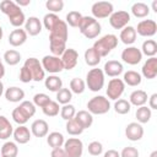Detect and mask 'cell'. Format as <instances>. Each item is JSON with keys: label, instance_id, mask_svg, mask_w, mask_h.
Instances as JSON below:
<instances>
[{"label": "cell", "instance_id": "680465c9", "mask_svg": "<svg viewBox=\"0 0 157 157\" xmlns=\"http://www.w3.org/2000/svg\"><path fill=\"white\" fill-rule=\"evenodd\" d=\"M152 10H153L155 12H157V1H156V0L152 2Z\"/></svg>", "mask_w": 157, "mask_h": 157}, {"label": "cell", "instance_id": "ac0fdd59", "mask_svg": "<svg viewBox=\"0 0 157 157\" xmlns=\"http://www.w3.org/2000/svg\"><path fill=\"white\" fill-rule=\"evenodd\" d=\"M12 135H13L15 142H16V144H20V145H25V144L29 142L31 136H32L31 130H29L27 126H25V125H18V126L13 130Z\"/></svg>", "mask_w": 157, "mask_h": 157}, {"label": "cell", "instance_id": "f35d334b", "mask_svg": "<svg viewBox=\"0 0 157 157\" xmlns=\"http://www.w3.org/2000/svg\"><path fill=\"white\" fill-rule=\"evenodd\" d=\"M72 99V92L69 88H60L56 92V102L59 104H69L70 101Z\"/></svg>", "mask_w": 157, "mask_h": 157}, {"label": "cell", "instance_id": "83f0119b", "mask_svg": "<svg viewBox=\"0 0 157 157\" xmlns=\"http://www.w3.org/2000/svg\"><path fill=\"white\" fill-rule=\"evenodd\" d=\"M13 132L10 120L5 115H0V140H7Z\"/></svg>", "mask_w": 157, "mask_h": 157}, {"label": "cell", "instance_id": "74e56055", "mask_svg": "<svg viewBox=\"0 0 157 157\" xmlns=\"http://www.w3.org/2000/svg\"><path fill=\"white\" fill-rule=\"evenodd\" d=\"M72 93H76V94H81L85 92L86 90V83L82 78L80 77H74L71 81H70V88H69Z\"/></svg>", "mask_w": 157, "mask_h": 157}, {"label": "cell", "instance_id": "ffe728a7", "mask_svg": "<svg viewBox=\"0 0 157 157\" xmlns=\"http://www.w3.org/2000/svg\"><path fill=\"white\" fill-rule=\"evenodd\" d=\"M49 132V125L43 119H37L31 125V134L36 137H44Z\"/></svg>", "mask_w": 157, "mask_h": 157}, {"label": "cell", "instance_id": "91938a15", "mask_svg": "<svg viewBox=\"0 0 157 157\" xmlns=\"http://www.w3.org/2000/svg\"><path fill=\"white\" fill-rule=\"evenodd\" d=\"M2 93H4V83L0 81V97L2 96Z\"/></svg>", "mask_w": 157, "mask_h": 157}, {"label": "cell", "instance_id": "7c38bea8", "mask_svg": "<svg viewBox=\"0 0 157 157\" xmlns=\"http://www.w3.org/2000/svg\"><path fill=\"white\" fill-rule=\"evenodd\" d=\"M121 59L129 65H137L142 60V53L136 47H126L121 52Z\"/></svg>", "mask_w": 157, "mask_h": 157}, {"label": "cell", "instance_id": "4fadbf2b", "mask_svg": "<svg viewBox=\"0 0 157 157\" xmlns=\"http://www.w3.org/2000/svg\"><path fill=\"white\" fill-rule=\"evenodd\" d=\"M136 34L141 37H153L157 32V23L153 20H142L137 23V28H135Z\"/></svg>", "mask_w": 157, "mask_h": 157}, {"label": "cell", "instance_id": "cb8c5ba5", "mask_svg": "<svg viewBox=\"0 0 157 157\" xmlns=\"http://www.w3.org/2000/svg\"><path fill=\"white\" fill-rule=\"evenodd\" d=\"M4 94H5V98L9 102H12V103L22 102L23 98H25V91L22 88H20V87H16V86H12V87L6 88V91L4 92Z\"/></svg>", "mask_w": 157, "mask_h": 157}, {"label": "cell", "instance_id": "5bb4252c", "mask_svg": "<svg viewBox=\"0 0 157 157\" xmlns=\"http://www.w3.org/2000/svg\"><path fill=\"white\" fill-rule=\"evenodd\" d=\"M60 59H61L64 70H72L77 65L78 53L72 48H66L65 52L63 53V55L60 56Z\"/></svg>", "mask_w": 157, "mask_h": 157}, {"label": "cell", "instance_id": "7a4b0ae2", "mask_svg": "<svg viewBox=\"0 0 157 157\" xmlns=\"http://www.w3.org/2000/svg\"><path fill=\"white\" fill-rule=\"evenodd\" d=\"M101 29H102L101 23L96 18H93L92 16H82L78 25V31L87 39L97 38L101 33Z\"/></svg>", "mask_w": 157, "mask_h": 157}, {"label": "cell", "instance_id": "7bdbcfd3", "mask_svg": "<svg viewBox=\"0 0 157 157\" xmlns=\"http://www.w3.org/2000/svg\"><path fill=\"white\" fill-rule=\"evenodd\" d=\"M66 131H67V134L69 135H71V136H78V135H81L82 132H83V129L76 123V120L75 119H71V120H67L66 121Z\"/></svg>", "mask_w": 157, "mask_h": 157}, {"label": "cell", "instance_id": "f6af8a7d", "mask_svg": "<svg viewBox=\"0 0 157 157\" xmlns=\"http://www.w3.org/2000/svg\"><path fill=\"white\" fill-rule=\"evenodd\" d=\"M81 18H82V15L78 11H70L66 15V21L65 22H66V25H69L71 27H78Z\"/></svg>", "mask_w": 157, "mask_h": 157}, {"label": "cell", "instance_id": "6da1fadb", "mask_svg": "<svg viewBox=\"0 0 157 157\" xmlns=\"http://www.w3.org/2000/svg\"><path fill=\"white\" fill-rule=\"evenodd\" d=\"M0 10L2 13H5L10 21V25L20 28L22 25H25L26 22V17L23 11L21 10L20 6L16 5L15 1L12 0H2L0 2Z\"/></svg>", "mask_w": 157, "mask_h": 157}, {"label": "cell", "instance_id": "3957f363", "mask_svg": "<svg viewBox=\"0 0 157 157\" xmlns=\"http://www.w3.org/2000/svg\"><path fill=\"white\" fill-rule=\"evenodd\" d=\"M118 45V37L115 34H105L103 37H101L99 39H97L93 43V49L101 55V58L107 56L113 49H115Z\"/></svg>", "mask_w": 157, "mask_h": 157}, {"label": "cell", "instance_id": "7dc6e473", "mask_svg": "<svg viewBox=\"0 0 157 157\" xmlns=\"http://www.w3.org/2000/svg\"><path fill=\"white\" fill-rule=\"evenodd\" d=\"M52 99L49 98L48 94L45 93H36L33 96V104L36 107H39V108H43L44 105H47Z\"/></svg>", "mask_w": 157, "mask_h": 157}, {"label": "cell", "instance_id": "f5cc1de1", "mask_svg": "<svg viewBox=\"0 0 157 157\" xmlns=\"http://www.w3.org/2000/svg\"><path fill=\"white\" fill-rule=\"evenodd\" d=\"M148 108L152 109H157V93H153L148 97Z\"/></svg>", "mask_w": 157, "mask_h": 157}, {"label": "cell", "instance_id": "94428289", "mask_svg": "<svg viewBox=\"0 0 157 157\" xmlns=\"http://www.w3.org/2000/svg\"><path fill=\"white\" fill-rule=\"evenodd\" d=\"M2 36H4V31H2V27L0 26V40H1V38H2Z\"/></svg>", "mask_w": 157, "mask_h": 157}, {"label": "cell", "instance_id": "8992f818", "mask_svg": "<svg viewBox=\"0 0 157 157\" xmlns=\"http://www.w3.org/2000/svg\"><path fill=\"white\" fill-rule=\"evenodd\" d=\"M23 66H26L28 69V71L32 75L33 81L39 82V81H43L45 78V71L43 70V66L37 58H28L25 61Z\"/></svg>", "mask_w": 157, "mask_h": 157}, {"label": "cell", "instance_id": "1f68e13d", "mask_svg": "<svg viewBox=\"0 0 157 157\" xmlns=\"http://www.w3.org/2000/svg\"><path fill=\"white\" fill-rule=\"evenodd\" d=\"M131 13L136 17V18H144L146 16H148L150 13V7L148 5H146L145 2H135L131 6Z\"/></svg>", "mask_w": 157, "mask_h": 157}, {"label": "cell", "instance_id": "e575fe53", "mask_svg": "<svg viewBox=\"0 0 157 157\" xmlns=\"http://www.w3.org/2000/svg\"><path fill=\"white\" fill-rule=\"evenodd\" d=\"M18 155V147L16 142L6 141L1 146V156L4 157H17Z\"/></svg>", "mask_w": 157, "mask_h": 157}, {"label": "cell", "instance_id": "9c48e42d", "mask_svg": "<svg viewBox=\"0 0 157 157\" xmlns=\"http://www.w3.org/2000/svg\"><path fill=\"white\" fill-rule=\"evenodd\" d=\"M93 18H107L114 12L113 4L109 1H97L91 7Z\"/></svg>", "mask_w": 157, "mask_h": 157}, {"label": "cell", "instance_id": "e7e4bbea", "mask_svg": "<svg viewBox=\"0 0 157 157\" xmlns=\"http://www.w3.org/2000/svg\"><path fill=\"white\" fill-rule=\"evenodd\" d=\"M1 157H4V156H1Z\"/></svg>", "mask_w": 157, "mask_h": 157}, {"label": "cell", "instance_id": "ba28073f", "mask_svg": "<svg viewBox=\"0 0 157 157\" xmlns=\"http://www.w3.org/2000/svg\"><path fill=\"white\" fill-rule=\"evenodd\" d=\"M66 157H81L83 152V144L78 137H69L64 145Z\"/></svg>", "mask_w": 157, "mask_h": 157}, {"label": "cell", "instance_id": "c3c4849f", "mask_svg": "<svg viewBox=\"0 0 157 157\" xmlns=\"http://www.w3.org/2000/svg\"><path fill=\"white\" fill-rule=\"evenodd\" d=\"M12 119L15 123H17L18 125H25L27 121H28V118L20 110L18 107H16L13 110H12Z\"/></svg>", "mask_w": 157, "mask_h": 157}, {"label": "cell", "instance_id": "db71d44e", "mask_svg": "<svg viewBox=\"0 0 157 157\" xmlns=\"http://www.w3.org/2000/svg\"><path fill=\"white\" fill-rule=\"evenodd\" d=\"M50 157H66V153L64 151L63 147H58V148H53Z\"/></svg>", "mask_w": 157, "mask_h": 157}, {"label": "cell", "instance_id": "52a82bcc", "mask_svg": "<svg viewBox=\"0 0 157 157\" xmlns=\"http://www.w3.org/2000/svg\"><path fill=\"white\" fill-rule=\"evenodd\" d=\"M42 66H43V70L52 74V75H55V74H59L64 70V66H63V63H61V59L59 56H54V55H44L42 61H40Z\"/></svg>", "mask_w": 157, "mask_h": 157}, {"label": "cell", "instance_id": "b9f144b4", "mask_svg": "<svg viewBox=\"0 0 157 157\" xmlns=\"http://www.w3.org/2000/svg\"><path fill=\"white\" fill-rule=\"evenodd\" d=\"M20 110L29 119L32 118L34 114H36V105L33 104V102H29V101H22L18 105Z\"/></svg>", "mask_w": 157, "mask_h": 157}, {"label": "cell", "instance_id": "8fae6325", "mask_svg": "<svg viewBox=\"0 0 157 157\" xmlns=\"http://www.w3.org/2000/svg\"><path fill=\"white\" fill-rule=\"evenodd\" d=\"M130 22V13L128 11H114L109 16V25L114 29H123Z\"/></svg>", "mask_w": 157, "mask_h": 157}, {"label": "cell", "instance_id": "277c9868", "mask_svg": "<svg viewBox=\"0 0 157 157\" xmlns=\"http://www.w3.org/2000/svg\"><path fill=\"white\" fill-rule=\"evenodd\" d=\"M86 86L92 92H98L104 86V72L102 69H91L86 75Z\"/></svg>", "mask_w": 157, "mask_h": 157}, {"label": "cell", "instance_id": "484cf974", "mask_svg": "<svg viewBox=\"0 0 157 157\" xmlns=\"http://www.w3.org/2000/svg\"><path fill=\"white\" fill-rule=\"evenodd\" d=\"M136 36H137V34H136L135 28H134L132 26H126V27H124V28L121 29L120 36H119V39H120L124 44L131 45L132 43H135Z\"/></svg>", "mask_w": 157, "mask_h": 157}, {"label": "cell", "instance_id": "6f0895ef", "mask_svg": "<svg viewBox=\"0 0 157 157\" xmlns=\"http://www.w3.org/2000/svg\"><path fill=\"white\" fill-rule=\"evenodd\" d=\"M4 75H5V66L2 63H0V80L4 77Z\"/></svg>", "mask_w": 157, "mask_h": 157}, {"label": "cell", "instance_id": "bcb514c9", "mask_svg": "<svg viewBox=\"0 0 157 157\" xmlns=\"http://www.w3.org/2000/svg\"><path fill=\"white\" fill-rule=\"evenodd\" d=\"M45 7L50 11V13H55L60 12L64 9V1L63 0H48L45 2Z\"/></svg>", "mask_w": 157, "mask_h": 157}, {"label": "cell", "instance_id": "30bf717a", "mask_svg": "<svg viewBox=\"0 0 157 157\" xmlns=\"http://www.w3.org/2000/svg\"><path fill=\"white\" fill-rule=\"evenodd\" d=\"M124 90H125V83L123 82L121 78H112L108 82L105 92H107V96L109 99L117 101L121 97V94L124 93Z\"/></svg>", "mask_w": 157, "mask_h": 157}, {"label": "cell", "instance_id": "6125c7cd", "mask_svg": "<svg viewBox=\"0 0 157 157\" xmlns=\"http://www.w3.org/2000/svg\"><path fill=\"white\" fill-rule=\"evenodd\" d=\"M150 157H157V151H153V152L150 155Z\"/></svg>", "mask_w": 157, "mask_h": 157}, {"label": "cell", "instance_id": "e0dca14e", "mask_svg": "<svg viewBox=\"0 0 157 157\" xmlns=\"http://www.w3.org/2000/svg\"><path fill=\"white\" fill-rule=\"evenodd\" d=\"M25 31L27 34L34 37V36H38L40 32H42V22L38 17L36 16H31L26 20L25 22Z\"/></svg>", "mask_w": 157, "mask_h": 157}, {"label": "cell", "instance_id": "be15d7a7", "mask_svg": "<svg viewBox=\"0 0 157 157\" xmlns=\"http://www.w3.org/2000/svg\"><path fill=\"white\" fill-rule=\"evenodd\" d=\"M0 63H2V61H1V58H0Z\"/></svg>", "mask_w": 157, "mask_h": 157}, {"label": "cell", "instance_id": "d6a6232c", "mask_svg": "<svg viewBox=\"0 0 157 157\" xmlns=\"http://www.w3.org/2000/svg\"><path fill=\"white\" fill-rule=\"evenodd\" d=\"M141 53L142 55H146L148 58H152L157 54V43L156 40L153 39H146L144 43H142V47H141Z\"/></svg>", "mask_w": 157, "mask_h": 157}, {"label": "cell", "instance_id": "8d00e7d4", "mask_svg": "<svg viewBox=\"0 0 157 157\" xmlns=\"http://www.w3.org/2000/svg\"><path fill=\"white\" fill-rule=\"evenodd\" d=\"M114 110H115L117 114H120V115L128 114L131 110V104L126 99H123V98L117 99L115 103H114Z\"/></svg>", "mask_w": 157, "mask_h": 157}, {"label": "cell", "instance_id": "681fc988", "mask_svg": "<svg viewBox=\"0 0 157 157\" xmlns=\"http://www.w3.org/2000/svg\"><path fill=\"white\" fill-rule=\"evenodd\" d=\"M103 152V145L99 141H92L88 144V153L91 156H99Z\"/></svg>", "mask_w": 157, "mask_h": 157}, {"label": "cell", "instance_id": "11a10c76", "mask_svg": "<svg viewBox=\"0 0 157 157\" xmlns=\"http://www.w3.org/2000/svg\"><path fill=\"white\" fill-rule=\"evenodd\" d=\"M103 157H120V153H119L117 150L110 148V150H108V151H105V152H104Z\"/></svg>", "mask_w": 157, "mask_h": 157}, {"label": "cell", "instance_id": "816d5d0a", "mask_svg": "<svg viewBox=\"0 0 157 157\" xmlns=\"http://www.w3.org/2000/svg\"><path fill=\"white\" fill-rule=\"evenodd\" d=\"M20 81L23 82V83H28V82L33 81L32 75H31V72L28 71V69L26 66H22L21 70H20Z\"/></svg>", "mask_w": 157, "mask_h": 157}, {"label": "cell", "instance_id": "f907efd6", "mask_svg": "<svg viewBox=\"0 0 157 157\" xmlns=\"http://www.w3.org/2000/svg\"><path fill=\"white\" fill-rule=\"evenodd\" d=\"M119 153H120V157H139V151L134 146H126Z\"/></svg>", "mask_w": 157, "mask_h": 157}, {"label": "cell", "instance_id": "4316f807", "mask_svg": "<svg viewBox=\"0 0 157 157\" xmlns=\"http://www.w3.org/2000/svg\"><path fill=\"white\" fill-rule=\"evenodd\" d=\"M123 82H124L125 85H128V86L136 87V86H139V85L142 82V77H141V75H140L137 71L129 70V71L124 72Z\"/></svg>", "mask_w": 157, "mask_h": 157}, {"label": "cell", "instance_id": "5b68a950", "mask_svg": "<svg viewBox=\"0 0 157 157\" xmlns=\"http://www.w3.org/2000/svg\"><path fill=\"white\" fill-rule=\"evenodd\" d=\"M87 108L92 115H102L110 110V102L104 96H94L87 102Z\"/></svg>", "mask_w": 157, "mask_h": 157}, {"label": "cell", "instance_id": "9a60e30c", "mask_svg": "<svg viewBox=\"0 0 157 157\" xmlns=\"http://www.w3.org/2000/svg\"><path fill=\"white\" fill-rule=\"evenodd\" d=\"M125 136L130 141H140L144 136V128L141 124L134 121L129 123L125 128Z\"/></svg>", "mask_w": 157, "mask_h": 157}, {"label": "cell", "instance_id": "7402d4cb", "mask_svg": "<svg viewBox=\"0 0 157 157\" xmlns=\"http://www.w3.org/2000/svg\"><path fill=\"white\" fill-rule=\"evenodd\" d=\"M74 119L76 120V123L85 130L92 126L93 124V115L88 112V110H78L76 112Z\"/></svg>", "mask_w": 157, "mask_h": 157}, {"label": "cell", "instance_id": "2e32d148", "mask_svg": "<svg viewBox=\"0 0 157 157\" xmlns=\"http://www.w3.org/2000/svg\"><path fill=\"white\" fill-rule=\"evenodd\" d=\"M141 72H142V76L147 80H152L157 76V58L156 56H152V58H148L144 65H142V69H141Z\"/></svg>", "mask_w": 157, "mask_h": 157}, {"label": "cell", "instance_id": "03108f58", "mask_svg": "<svg viewBox=\"0 0 157 157\" xmlns=\"http://www.w3.org/2000/svg\"><path fill=\"white\" fill-rule=\"evenodd\" d=\"M0 81H1V80H0Z\"/></svg>", "mask_w": 157, "mask_h": 157}, {"label": "cell", "instance_id": "f1b7e54d", "mask_svg": "<svg viewBox=\"0 0 157 157\" xmlns=\"http://www.w3.org/2000/svg\"><path fill=\"white\" fill-rule=\"evenodd\" d=\"M44 86L52 92H58L60 88H63V80L56 75H49L47 78H44Z\"/></svg>", "mask_w": 157, "mask_h": 157}, {"label": "cell", "instance_id": "60d3db41", "mask_svg": "<svg viewBox=\"0 0 157 157\" xmlns=\"http://www.w3.org/2000/svg\"><path fill=\"white\" fill-rule=\"evenodd\" d=\"M42 110H43L44 115H47V117H56L60 112V105L56 101H50L47 105H44L42 108Z\"/></svg>", "mask_w": 157, "mask_h": 157}, {"label": "cell", "instance_id": "d6986e66", "mask_svg": "<svg viewBox=\"0 0 157 157\" xmlns=\"http://www.w3.org/2000/svg\"><path fill=\"white\" fill-rule=\"evenodd\" d=\"M123 70H124L123 64L120 61H118V60H108L104 64V67H103L104 75H107L109 77H117V76H119L123 72Z\"/></svg>", "mask_w": 157, "mask_h": 157}, {"label": "cell", "instance_id": "836d02e7", "mask_svg": "<svg viewBox=\"0 0 157 157\" xmlns=\"http://www.w3.org/2000/svg\"><path fill=\"white\" fill-rule=\"evenodd\" d=\"M151 115H152V110L147 105L139 107L137 110H136V113H135V117H136L139 124H146V123H148L150 119H151Z\"/></svg>", "mask_w": 157, "mask_h": 157}, {"label": "cell", "instance_id": "ab89813d", "mask_svg": "<svg viewBox=\"0 0 157 157\" xmlns=\"http://www.w3.org/2000/svg\"><path fill=\"white\" fill-rule=\"evenodd\" d=\"M60 21V18H59V16H56L55 13H47V15H44V17H43V26L45 27V29H48V32H50L56 25H58V22Z\"/></svg>", "mask_w": 157, "mask_h": 157}, {"label": "cell", "instance_id": "9f6ffc18", "mask_svg": "<svg viewBox=\"0 0 157 157\" xmlns=\"http://www.w3.org/2000/svg\"><path fill=\"white\" fill-rule=\"evenodd\" d=\"M15 2H16L17 6L21 7V6H28L31 4V0H16Z\"/></svg>", "mask_w": 157, "mask_h": 157}, {"label": "cell", "instance_id": "d4e9b609", "mask_svg": "<svg viewBox=\"0 0 157 157\" xmlns=\"http://www.w3.org/2000/svg\"><path fill=\"white\" fill-rule=\"evenodd\" d=\"M147 99H148V96L144 90H136L130 93L129 103L135 107H142L147 103Z\"/></svg>", "mask_w": 157, "mask_h": 157}, {"label": "cell", "instance_id": "44dd1931", "mask_svg": "<svg viewBox=\"0 0 157 157\" xmlns=\"http://www.w3.org/2000/svg\"><path fill=\"white\" fill-rule=\"evenodd\" d=\"M49 49L52 52V55L60 58L66 49V40L49 36Z\"/></svg>", "mask_w": 157, "mask_h": 157}, {"label": "cell", "instance_id": "4dcf8cb0", "mask_svg": "<svg viewBox=\"0 0 157 157\" xmlns=\"http://www.w3.org/2000/svg\"><path fill=\"white\" fill-rule=\"evenodd\" d=\"M83 59H85V63L88 65V66H92V67H94V66H97L99 63H101V55L91 47V48H88V49H86V52H85V54H83Z\"/></svg>", "mask_w": 157, "mask_h": 157}, {"label": "cell", "instance_id": "d590c367", "mask_svg": "<svg viewBox=\"0 0 157 157\" xmlns=\"http://www.w3.org/2000/svg\"><path fill=\"white\" fill-rule=\"evenodd\" d=\"M4 61L7 64V65H10V66H15V65H17L18 63H20V60H21V54L17 52V50H15V49H10V50H6L5 53H4Z\"/></svg>", "mask_w": 157, "mask_h": 157}, {"label": "cell", "instance_id": "ee69618b", "mask_svg": "<svg viewBox=\"0 0 157 157\" xmlns=\"http://www.w3.org/2000/svg\"><path fill=\"white\" fill-rule=\"evenodd\" d=\"M75 114H76V109H75V107L72 105V104H64L61 108H60V115H61V118L64 119V120H71V119H74V117H75Z\"/></svg>", "mask_w": 157, "mask_h": 157}, {"label": "cell", "instance_id": "603a6c76", "mask_svg": "<svg viewBox=\"0 0 157 157\" xmlns=\"http://www.w3.org/2000/svg\"><path fill=\"white\" fill-rule=\"evenodd\" d=\"M27 36H28V34L26 33L25 29H22V28H16V29H13V31L10 33V36H9V43H10L12 47H21L22 44L26 43Z\"/></svg>", "mask_w": 157, "mask_h": 157}, {"label": "cell", "instance_id": "f546056e", "mask_svg": "<svg viewBox=\"0 0 157 157\" xmlns=\"http://www.w3.org/2000/svg\"><path fill=\"white\" fill-rule=\"evenodd\" d=\"M65 142V139H64V135L59 131H53V132H49L47 135V144L52 147V148H58V147H63Z\"/></svg>", "mask_w": 157, "mask_h": 157}]
</instances>
